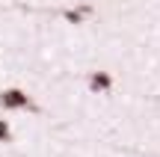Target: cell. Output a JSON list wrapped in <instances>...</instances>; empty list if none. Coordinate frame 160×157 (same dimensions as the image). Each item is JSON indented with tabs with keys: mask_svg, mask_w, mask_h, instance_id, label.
I'll use <instances>...</instances> for the list:
<instances>
[{
	"mask_svg": "<svg viewBox=\"0 0 160 157\" xmlns=\"http://www.w3.org/2000/svg\"><path fill=\"white\" fill-rule=\"evenodd\" d=\"M0 107L3 110H36V104L30 101V95L24 89H3L0 92Z\"/></svg>",
	"mask_w": 160,
	"mask_h": 157,
	"instance_id": "cell-1",
	"label": "cell"
},
{
	"mask_svg": "<svg viewBox=\"0 0 160 157\" xmlns=\"http://www.w3.org/2000/svg\"><path fill=\"white\" fill-rule=\"evenodd\" d=\"M89 89L98 92V95L110 92V89H113V77H110L107 71H92V74H89Z\"/></svg>",
	"mask_w": 160,
	"mask_h": 157,
	"instance_id": "cell-2",
	"label": "cell"
},
{
	"mask_svg": "<svg viewBox=\"0 0 160 157\" xmlns=\"http://www.w3.org/2000/svg\"><path fill=\"white\" fill-rule=\"evenodd\" d=\"M62 15H65V21H68V24H83V18H86V15H92V6L80 3L77 9H65Z\"/></svg>",
	"mask_w": 160,
	"mask_h": 157,
	"instance_id": "cell-3",
	"label": "cell"
},
{
	"mask_svg": "<svg viewBox=\"0 0 160 157\" xmlns=\"http://www.w3.org/2000/svg\"><path fill=\"white\" fill-rule=\"evenodd\" d=\"M12 140V130H9V122L0 119V142H9Z\"/></svg>",
	"mask_w": 160,
	"mask_h": 157,
	"instance_id": "cell-4",
	"label": "cell"
}]
</instances>
